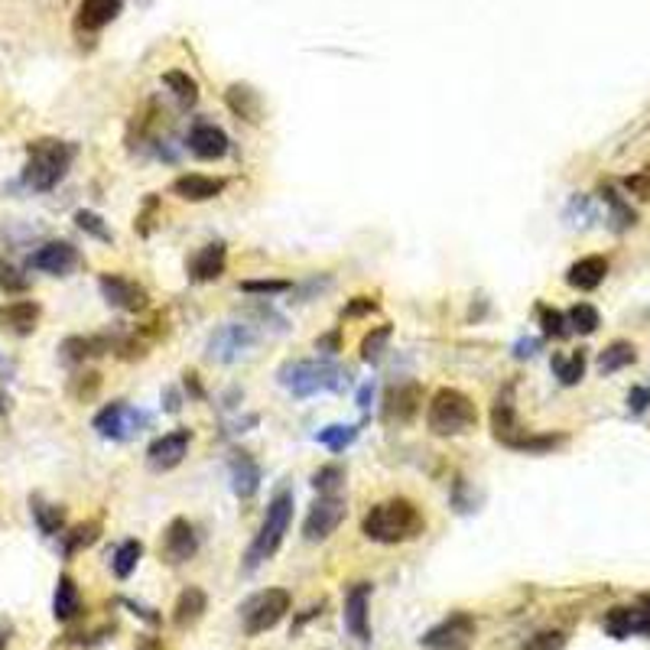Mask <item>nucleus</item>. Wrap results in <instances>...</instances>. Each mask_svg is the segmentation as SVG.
I'll return each instance as SVG.
<instances>
[{
	"instance_id": "obj_1",
	"label": "nucleus",
	"mask_w": 650,
	"mask_h": 650,
	"mask_svg": "<svg viewBox=\"0 0 650 650\" xmlns=\"http://www.w3.org/2000/svg\"><path fill=\"white\" fill-rule=\"evenodd\" d=\"M423 527L426 520L417 504L407 497H390V501L374 504L371 511L364 514L361 534L374 543H407L423 534Z\"/></svg>"
},
{
	"instance_id": "obj_2",
	"label": "nucleus",
	"mask_w": 650,
	"mask_h": 650,
	"mask_svg": "<svg viewBox=\"0 0 650 650\" xmlns=\"http://www.w3.org/2000/svg\"><path fill=\"white\" fill-rule=\"evenodd\" d=\"M72 160H75V147L65 140L43 137L33 140L26 147V166H24V186L33 192H53L69 172Z\"/></svg>"
},
{
	"instance_id": "obj_3",
	"label": "nucleus",
	"mask_w": 650,
	"mask_h": 650,
	"mask_svg": "<svg viewBox=\"0 0 650 650\" xmlns=\"http://www.w3.org/2000/svg\"><path fill=\"white\" fill-rule=\"evenodd\" d=\"M290 520H293V495H290V491H277L273 501L267 504L261 530H257L248 556H244V573H254L257 566L267 563V559L280 550V543H283V537H287L290 530Z\"/></svg>"
},
{
	"instance_id": "obj_4",
	"label": "nucleus",
	"mask_w": 650,
	"mask_h": 650,
	"mask_svg": "<svg viewBox=\"0 0 650 650\" xmlns=\"http://www.w3.org/2000/svg\"><path fill=\"white\" fill-rule=\"evenodd\" d=\"M475 423H478V410H475L472 397L456 388L436 390L429 410H426V426L436 436H462L475 429Z\"/></svg>"
},
{
	"instance_id": "obj_5",
	"label": "nucleus",
	"mask_w": 650,
	"mask_h": 650,
	"mask_svg": "<svg viewBox=\"0 0 650 650\" xmlns=\"http://www.w3.org/2000/svg\"><path fill=\"white\" fill-rule=\"evenodd\" d=\"M280 384L293 397H312L319 390H341L349 384V374L332 361H293L280 368Z\"/></svg>"
},
{
	"instance_id": "obj_6",
	"label": "nucleus",
	"mask_w": 650,
	"mask_h": 650,
	"mask_svg": "<svg viewBox=\"0 0 650 650\" xmlns=\"http://www.w3.org/2000/svg\"><path fill=\"white\" fill-rule=\"evenodd\" d=\"M290 592L287 588H263V592H257L251 602H244V608H241V618H244V635L257 637L263 635V631H271V627H277L280 621H283V615L290 612Z\"/></svg>"
},
{
	"instance_id": "obj_7",
	"label": "nucleus",
	"mask_w": 650,
	"mask_h": 650,
	"mask_svg": "<svg viewBox=\"0 0 650 650\" xmlns=\"http://www.w3.org/2000/svg\"><path fill=\"white\" fill-rule=\"evenodd\" d=\"M147 423H150V413L137 410V407H131V403H124V400H114L94 413L92 426L101 439L124 442V439H131V436H137Z\"/></svg>"
},
{
	"instance_id": "obj_8",
	"label": "nucleus",
	"mask_w": 650,
	"mask_h": 650,
	"mask_svg": "<svg viewBox=\"0 0 650 650\" xmlns=\"http://www.w3.org/2000/svg\"><path fill=\"white\" fill-rule=\"evenodd\" d=\"M345 520V501L339 495H319V501L306 514L302 524V537L310 543H322L339 530V524Z\"/></svg>"
},
{
	"instance_id": "obj_9",
	"label": "nucleus",
	"mask_w": 650,
	"mask_h": 650,
	"mask_svg": "<svg viewBox=\"0 0 650 650\" xmlns=\"http://www.w3.org/2000/svg\"><path fill=\"white\" fill-rule=\"evenodd\" d=\"M98 290L104 296L108 306L124 312H143L150 306V293L133 280L121 277V273H101L98 277Z\"/></svg>"
},
{
	"instance_id": "obj_10",
	"label": "nucleus",
	"mask_w": 650,
	"mask_h": 650,
	"mask_svg": "<svg viewBox=\"0 0 650 650\" xmlns=\"http://www.w3.org/2000/svg\"><path fill=\"white\" fill-rule=\"evenodd\" d=\"M254 341H257V335H254L251 325L228 322L209 339V358L212 361L231 364V361H238V358L244 355L248 349H254Z\"/></svg>"
},
{
	"instance_id": "obj_11",
	"label": "nucleus",
	"mask_w": 650,
	"mask_h": 650,
	"mask_svg": "<svg viewBox=\"0 0 650 650\" xmlns=\"http://www.w3.org/2000/svg\"><path fill=\"white\" fill-rule=\"evenodd\" d=\"M472 635H475L472 615L452 612L446 621H439L436 627H429V631L419 637V644H423L426 650H458Z\"/></svg>"
},
{
	"instance_id": "obj_12",
	"label": "nucleus",
	"mask_w": 650,
	"mask_h": 650,
	"mask_svg": "<svg viewBox=\"0 0 650 650\" xmlns=\"http://www.w3.org/2000/svg\"><path fill=\"white\" fill-rule=\"evenodd\" d=\"M78 263H82V257H78V251L72 248L69 241H46L43 248L30 254L33 271L49 273V277H69Z\"/></svg>"
},
{
	"instance_id": "obj_13",
	"label": "nucleus",
	"mask_w": 650,
	"mask_h": 650,
	"mask_svg": "<svg viewBox=\"0 0 650 650\" xmlns=\"http://www.w3.org/2000/svg\"><path fill=\"white\" fill-rule=\"evenodd\" d=\"M491 429H495V439L507 449H514L520 439L527 436V429L517 423V413H514V384L501 390L495 397V407H491Z\"/></svg>"
},
{
	"instance_id": "obj_14",
	"label": "nucleus",
	"mask_w": 650,
	"mask_h": 650,
	"mask_svg": "<svg viewBox=\"0 0 650 650\" xmlns=\"http://www.w3.org/2000/svg\"><path fill=\"white\" fill-rule=\"evenodd\" d=\"M189 442H192V433L189 429H172V433L160 436V439L150 442L147 449V465L153 472H172L189 452Z\"/></svg>"
},
{
	"instance_id": "obj_15",
	"label": "nucleus",
	"mask_w": 650,
	"mask_h": 650,
	"mask_svg": "<svg viewBox=\"0 0 650 650\" xmlns=\"http://www.w3.org/2000/svg\"><path fill=\"white\" fill-rule=\"evenodd\" d=\"M162 556L170 559V563H189V559L199 553V534H195V527L189 524L186 517H176L170 520L166 527V534H162Z\"/></svg>"
},
{
	"instance_id": "obj_16",
	"label": "nucleus",
	"mask_w": 650,
	"mask_h": 650,
	"mask_svg": "<svg viewBox=\"0 0 650 650\" xmlns=\"http://www.w3.org/2000/svg\"><path fill=\"white\" fill-rule=\"evenodd\" d=\"M419 403H423V390H419L417 380H407V384H397L388 390L384 397V419L388 423H410L419 413Z\"/></svg>"
},
{
	"instance_id": "obj_17",
	"label": "nucleus",
	"mask_w": 650,
	"mask_h": 650,
	"mask_svg": "<svg viewBox=\"0 0 650 650\" xmlns=\"http://www.w3.org/2000/svg\"><path fill=\"white\" fill-rule=\"evenodd\" d=\"M39 302L33 300H14V302H4L0 306V332H10V335H33L39 325Z\"/></svg>"
},
{
	"instance_id": "obj_18",
	"label": "nucleus",
	"mask_w": 650,
	"mask_h": 650,
	"mask_svg": "<svg viewBox=\"0 0 650 650\" xmlns=\"http://www.w3.org/2000/svg\"><path fill=\"white\" fill-rule=\"evenodd\" d=\"M368 602H371V586L368 582H358L349 588L345 596V627L349 635L358 641H368L371 637V627H368Z\"/></svg>"
},
{
	"instance_id": "obj_19",
	"label": "nucleus",
	"mask_w": 650,
	"mask_h": 650,
	"mask_svg": "<svg viewBox=\"0 0 650 650\" xmlns=\"http://www.w3.org/2000/svg\"><path fill=\"white\" fill-rule=\"evenodd\" d=\"M228 267V248L222 241H212L205 248H199V254L189 261V277L195 283H209V280H218Z\"/></svg>"
},
{
	"instance_id": "obj_20",
	"label": "nucleus",
	"mask_w": 650,
	"mask_h": 650,
	"mask_svg": "<svg viewBox=\"0 0 650 650\" xmlns=\"http://www.w3.org/2000/svg\"><path fill=\"white\" fill-rule=\"evenodd\" d=\"M605 277H608V261H605L602 254L582 257V261H576L573 267L566 271V283H569L573 290H582V293L598 290Z\"/></svg>"
},
{
	"instance_id": "obj_21",
	"label": "nucleus",
	"mask_w": 650,
	"mask_h": 650,
	"mask_svg": "<svg viewBox=\"0 0 650 650\" xmlns=\"http://www.w3.org/2000/svg\"><path fill=\"white\" fill-rule=\"evenodd\" d=\"M225 179L215 176H202V172H189V176H179L172 182V195H179L182 202H209L215 195L225 192Z\"/></svg>"
},
{
	"instance_id": "obj_22",
	"label": "nucleus",
	"mask_w": 650,
	"mask_h": 650,
	"mask_svg": "<svg viewBox=\"0 0 650 650\" xmlns=\"http://www.w3.org/2000/svg\"><path fill=\"white\" fill-rule=\"evenodd\" d=\"M189 150L199 160H222L228 153V133L215 124H195L189 133Z\"/></svg>"
},
{
	"instance_id": "obj_23",
	"label": "nucleus",
	"mask_w": 650,
	"mask_h": 650,
	"mask_svg": "<svg viewBox=\"0 0 650 650\" xmlns=\"http://www.w3.org/2000/svg\"><path fill=\"white\" fill-rule=\"evenodd\" d=\"M257 488H261V465L254 462L251 452H234V458H231V491L241 497V501H248V497L257 495Z\"/></svg>"
},
{
	"instance_id": "obj_24",
	"label": "nucleus",
	"mask_w": 650,
	"mask_h": 650,
	"mask_svg": "<svg viewBox=\"0 0 650 650\" xmlns=\"http://www.w3.org/2000/svg\"><path fill=\"white\" fill-rule=\"evenodd\" d=\"M124 7V0H82L78 4V16H75V26L85 33H94L101 26H108L117 14Z\"/></svg>"
},
{
	"instance_id": "obj_25",
	"label": "nucleus",
	"mask_w": 650,
	"mask_h": 650,
	"mask_svg": "<svg viewBox=\"0 0 650 650\" xmlns=\"http://www.w3.org/2000/svg\"><path fill=\"white\" fill-rule=\"evenodd\" d=\"M205 608H209V598H205V592H202L199 586H189L179 592L176 598V608H172V621H176V627H192L195 621L205 615Z\"/></svg>"
},
{
	"instance_id": "obj_26",
	"label": "nucleus",
	"mask_w": 650,
	"mask_h": 650,
	"mask_svg": "<svg viewBox=\"0 0 650 650\" xmlns=\"http://www.w3.org/2000/svg\"><path fill=\"white\" fill-rule=\"evenodd\" d=\"M82 612V598H78V586L72 576H59V582H55V596H53V615L55 621H72L75 615Z\"/></svg>"
},
{
	"instance_id": "obj_27",
	"label": "nucleus",
	"mask_w": 650,
	"mask_h": 650,
	"mask_svg": "<svg viewBox=\"0 0 650 650\" xmlns=\"http://www.w3.org/2000/svg\"><path fill=\"white\" fill-rule=\"evenodd\" d=\"M228 108L234 111L238 117H244V121H251V124H257L261 121V94L254 92L251 85H231L225 94Z\"/></svg>"
},
{
	"instance_id": "obj_28",
	"label": "nucleus",
	"mask_w": 650,
	"mask_h": 650,
	"mask_svg": "<svg viewBox=\"0 0 650 650\" xmlns=\"http://www.w3.org/2000/svg\"><path fill=\"white\" fill-rule=\"evenodd\" d=\"M33 520H36L43 537H63L65 530V511L59 504H46L43 497H33Z\"/></svg>"
},
{
	"instance_id": "obj_29",
	"label": "nucleus",
	"mask_w": 650,
	"mask_h": 650,
	"mask_svg": "<svg viewBox=\"0 0 650 650\" xmlns=\"http://www.w3.org/2000/svg\"><path fill=\"white\" fill-rule=\"evenodd\" d=\"M635 361H637V349L631 345V341L618 339V341H612L602 355H598V371L615 374V371H621V368H627V364H635Z\"/></svg>"
},
{
	"instance_id": "obj_30",
	"label": "nucleus",
	"mask_w": 650,
	"mask_h": 650,
	"mask_svg": "<svg viewBox=\"0 0 650 650\" xmlns=\"http://www.w3.org/2000/svg\"><path fill=\"white\" fill-rule=\"evenodd\" d=\"M98 534H101V520H85V524L72 527L69 534H63V556L72 559L75 553L88 550V547L98 540Z\"/></svg>"
},
{
	"instance_id": "obj_31",
	"label": "nucleus",
	"mask_w": 650,
	"mask_h": 650,
	"mask_svg": "<svg viewBox=\"0 0 650 650\" xmlns=\"http://www.w3.org/2000/svg\"><path fill=\"white\" fill-rule=\"evenodd\" d=\"M605 631L612 637H618V641H625V637L631 635H641V618H637V608H612V612L605 615Z\"/></svg>"
},
{
	"instance_id": "obj_32",
	"label": "nucleus",
	"mask_w": 650,
	"mask_h": 650,
	"mask_svg": "<svg viewBox=\"0 0 650 650\" xmlns=\"http://www.w3.org/2000/svg\"><path fill=\"white\" fill-rule=\"evenodd\" d=\"M140 556H143V543L140 540H124L114 550V559H111V569H114L117 579H131L133 569H137Z\"/></svg>"
},
{
	"instance_id": "obj_33",
	"label": "nucleus",
	"mask_w": 650,
	"mask_h": 650,
	"mask_svg": "<svg viewBox=\"0 0 650 650\" xmlns=\"http://www.w3.org/2000/svg\"><path fill=\"white\" fill-rule=\"evenodd\" d=\"M553 371H556L559 384L563 388H573V384H579L582 374H586V351H573L569 358L563 355H553Z\"/></svg>"
},
{
	"instance_id": "obj_34",
	"label": "nucleus",
	"mask_w": 650,
	"mask_h": 650,
	"mask_svg": "<svg viewBox=\"0 0 650 650\" xmlns=\"http://www.w3.org/2000/svg\"><path fill=\"white\" fill-rule=\"evenodd\" d=\"M390 339H394V329H390V325H378V329H371V332L361 339V361L364 364H378L380 358H384V351H388Z\"/></svg>"
},
{
	"instance_id": "obj_35",
	"label": "nucleus",
	"mask_w": 650,
	"mask_h": 650,
	"mask_svg": "<svg viewBox=\"0 0 650 650\" xmlns=\"http://www.w3.org/2000/svg\"><path fill=\"white\" fill-rule=\"evenodd\" d=\"M602 199L608 202V209H612V228L615 231H627V228L637 225V212L615 192L612 186H602Z\"/></svg>"
},
{
	"instance_id": "obj_36",
	"label": "nucleus",
	"mask_w": 650,
	"mask_h": 650,
	"mask_svg": "<svg viewBox=\"0 0 650 650\" xmlns=\"http://www.w3.org/2000/svg\"><path fill=\"white\" fill-rule=\"evenodd\" d=\"M566 319H569V329L579 335H592L598 325H602V316H598V310L592 302H576L573 310L566 312Z\"/></svg>"
},
{
	"instance_id": "obj_37",
	"label": "nucleus",
	"mask_w": 650,
	"mask_h": 650,
	"mask_svg": "<svg viewBox=\"0 0 650 650\" xmlns=\"http://www.w3.org/2000/svg\"><path fill=\"white\" fill-rule=\"evenodd\" d=\"M162 85L170 88L182 104H192V101L199 98V85H195V78L189 75V72H179V69L166 72V75H162Z\"/></svg>"
},
{
	"instance_id": "obj_38",
	"label": "nucleus",
	"mask_w": 650,
	"mask_h": 650,
	"mask_svg": "<svg viewBox=\"0 0 650 650\" xmlns=\"http://www.w3.org/2000/svg\"><path fill=\"white\" fill-rule=\"evenodd\" d=\"M316 439L322 442L325 449L332 452H341L345 446H351V442L358 439V429L355 426H325V429H319Z\"/></svg>"
},
{
	"instance_id": "obj_39",
	"label": "nucleus",
	"mask_w": 650,
	"mask_h": 650,
	"mask_svg": "<svg viewBox=\"0 0 650 650\" xmlns=\"http://www.w3.org/2000/svg\"><path fill=\"white\" fill-rule=\"evenodd\" d=\"M0 290L7 296H24L30 290V277L10 261H0Z\"/></svg>"
},
{
	"instance_id": "obj_40",
	"label": "nucleus",
	"mask_w": 650,
	"mask_h": 650,
	"mask_svg": "<svg viewBox=\"0 0 650 650\" xmlns=\"http://www.w3.org/2000/svg\"><path fill=\"white\" fill-rule=\"evenodd\" d=\"M75 225L82 228L85 234H92L94 241H104V244H111V241H114V234H111V228L104 225V218H101L98 212L78 209L75 212Z\"/></svg>"
},
{
	"instance_id": "obj_41",
	"label": "nucleus",
	"mask_w": 650,
	"mask_h": 650,
	"mask_svg": "<svg viewBox=\"0 0 650 650\" xmlns=\"http://www.w3.org/2000/svg\"><path fill=\"white\" fill-rule=\"evenodd\" d=\"M540 325L547 339H566V335L573 332V329H569V319L559 310H547V306H540Z\"/></svg>"
},
{
	"instance_id": "obj_42",
	"label": "nucleus",
	"mask_w": 650,
	"mask_h": 650,
	"mask_svg": "<svg viewBox=\"0 0 650 650\" xmlns=\"http://www.w3.org/2000/svg\"><path fill=\"white\" fill-rule=\"evenodd\" d=\"M341 481H345V472H341L339 465H322V468L312 475V488H316L319 495H332Z\"/></svg>"
},
{
	"instance_id": "obj_43",
	"label": "nucleus",
	"mask_w": 650,
	"mask_h": 650,
	"mask_svg": "<svg viewBox=\"0 0 650 650\" xmlns=\"http://www.w3.org/2000/svg\"><path fill=\"white\" fill-rule=\"evenodd\" d=\"M566 641H569L566 631H540V635L530 637L520 650H566Z\"/></svg>"
},
{
	"instance_id": "obj_44",
	"label": "nucleus",
	"mask_w": 650,
	"mask_h": 650,
	"mask_svg": "<svg viewBox=\"0 0 650 650\" xmlns=\"http://www.w3.org/2000/svg\"><path fill=\"white\" fill-rule=\"evenodd\" d=\"M287 290H290L287 280H244V283H241V293H257V296L287 293Z\"/></svg>"
},
{
	"instance_id": "obj_45",
	"label": "nucleus",
	"mask_w": 650,
	"mask_h": 650,
	"mask_svg": "<svg viewBox=\"0 0 650 650\" xmlns=\"http://www.w3.org/2000/svg\"><path fill=\"white\" fill-rule=\"evenodd\" d=\"M625 189L631 195H637V199H650V170H641V172H635V176H627Z\"/></svg>"
},
{
	"instance_id": "obj_46",
	"label": "nucleus",
	"mask_w": 650,
	"mask_h": 650,
	"mask_svg": "<svg viewBox=\"0 0 650 650\" xmlns=\"http://www.w3.org/2000/svg\"><path fill=\"white\" fill-rule=\"evenodd\" d=\"M374 310H378V302H374L371 296H355V300L345 306V312H341V316L355 319V316H368V312H374Z\"/></svg>"
},
{
	"instance_id": "obj_47",
	"label": "nucleus",
	"mask_w": 650,
	"mask_h": 650,
	"mask_svg": "<svg viewBox=\"0 0 650 650\" xmlns=\"http://www.w3.org/2000/svg\"><path fill=\"white\" fill-rule=\"evenodd\" d=\"M647 407H650V388H631V394H627V410L644 413Z\"/></svg>"
},
{
	"instance_id": "obj_48",
	"label": "nucleus",
	"mask_w": 650,
	"mask_h": 650,
	"mask_svg": "<svg viewBox=\"0 0 650 650\" xmlns=\"http://www.w3.org/2000/svg\"><path fill=\"white\" fill-rule=\"evenodd\" d=\"M540 351V339H520L514 345V358H534Z\"/></svg>"
},
{
	"instance_id": "obj_49",
	"label": "nucleus",
	"mask_w": 650,
	"mask_h": 650,
	"mask_svg": "<svg viewBox=\"0 0 650 650\" xmlns=\"http://www.w3.org/2000/svg\"><path fill=\"white\" fill-rule=\"evenodd\" d=\"M316 351L335 355V351H339V332H329V335H322V339H316Z\"/></svg>"
},
{
	"instance_id": "obj_50",
	"label": "nucleus",
	"mask_w": 650,
	"mask_h": 650,
	"mask_svg": "<svg viewBox=\"0 0 650 650\" xmlns=\"http://www.w3.org/2000/svg\"><path fill=\"white\" fill-rule=\"evenodd\" d=\"M371 400H374V384H364V388L358 390V407L368 413L371 410Z\"/></svg>"
},
{
	"instance_id": "obj_51",
	"label": "nucleus",
	"mask_w": 650,
	"mask_h": 650,
	"mask_svg": "<svg viewBox=\"0 0 650 650\" xmlns=\"http://www.w3.org/2000/svg\"><path fill=\"white\" fill-rule=\"evenodd\" d=\"M166 410H170V413H176V410H179V397H176V390H166Z\"/></svg>"
},
{
	"instance_id": "obj_52",
	"label": "nucleus",
	"mask_w": 650,
	"mask_h": 650,
	"mask_svg": "<svg viewBox=\"0 0 650 650\" xmlns=\"http://www.w3.org/2000/svg\"><path fill=\"white\" fill-rule=\"evenodd\" d=\"M186 388H189V390H192V397H202L199 378H195V374H186Z\"/></svg>"
},
{
	"instance_id": "obj_53",
	"label": "nucleus",
	"mask_w": 650,
	"mask_h": 650,
	"mask_svg": "<svg viewBox=\"0 0 650 650\" xmlns=\"http://www.w3.org/2000/svg\"><path fill=\"white\" fill-rule=\"evenodd\" d=\"M7 641H10V627H0V650H7Z\"/></svg>"
},
{
	"instance_id": "obj_54",
	"label": "nucleus",
	"mask_w": 650,
	"mask_h": 650,
	"mask_svg": "<svg viewBox=\"0 0 650 650\" xmlns=\"http://www.w3.org/2000/svg\"><path fill=\"white\" fill-rule=\"evenodd\" d=\"M14 371V364L7 361V358H0V374H10Z\"/></svg>"
},
{
	"instance_id": "obj_55",
	"label": "nucleus",
	"mask_w": 650,
	"mask_h": 650,
	"mask_svg": "<svg viewBox=\"0 0 650 650\" xmlns=\"http://www.w3.org/2000/svg\"><path fill=\"white\" fill-rule=\"evenodd\" d=\"M641 612L647 615V621H650V596H644V598H641Z\"/></svg>"
},
{
	"instance_id": "obj_56",
	"label": "nucleus",
	"mask_w": 650,
	"mask_h": 650,
	"mask_svg": "<svg viewBox=\"0 0 650 650\" xmlns=\"http://www.w3.org/2000/svg\"><path fill=\"white\" fill-rule=\"evenodd\" d=\"M7 410H10V400H7L4 394H0V413H7Z\"/></svg>"
}]
</instances>
